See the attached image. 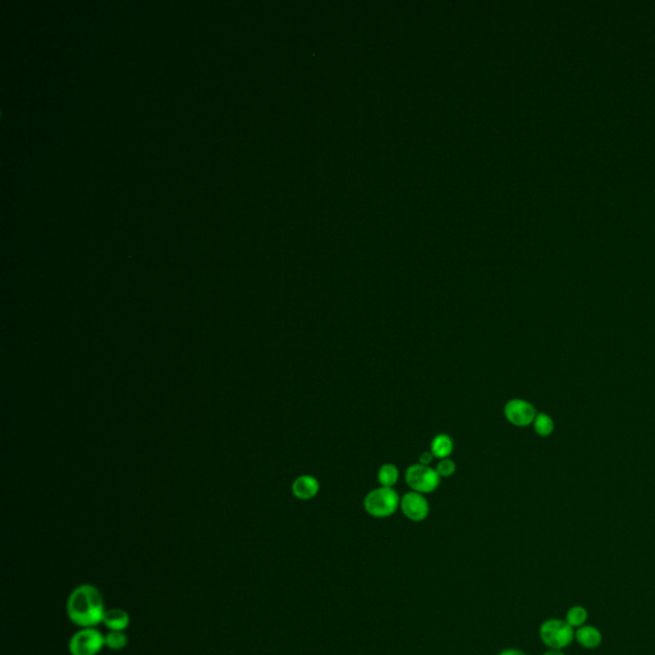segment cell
I'll return each instance as SVG.
<instances>
[{"label":"cell","instance_id":"cell-1","mask_svg":"<svg viewBox=\"0 0 655 655\" xmlns=\"http://www.w3.org/2000/svg\"><path fill=\"white\" fill-rule=\"evenodd\" d=\"M67 614L81 629L98 626L105 614L102 593L89 584L77 587L67 600Z\"/></svg>","mask_w":655,"mask_h":655},{"label":"cell","instance_id":"cell-2","mask_svg":"<svg viewBox=\"0 0 655 655\" xmlns=\"http://www.w3.org/2000/svg\"><path fill=\"white\" fill-rule=\"evenodd\" d=\"M400 495L393 488L380 486L367 493L364 499V508L373 517L385 519L396 513L400 508Z\"/></svg>","mask_w":655,"mask_h":655},{"label":"cell","instance_id":"cell-3","mask_svg":"<svg viewBox=\"0 0 655 655\" xmlns=\"http://www.w3.org/2000/svg\"><path fill=\"white\" fill-rule=\"evenodd\" d=\"M540 638L546 647L553 650H562L569 647L575 638V632L570 625L560 618H551L540 626Z\"/></svg>","mask_w":655,"mask_h":655},{"label":"cell","instance_id":"cell-4","mask_svg":"<svg viewBox=\"0 0 655 655\" xmlns=\"http://www.w3.org/2000/svg\"><path fill=\"white\" fill-rule=\"evenodd\" d=\"M405 479L409 489L420 494L433 493L441 484V477L436 470L421 463L411 465L406 470Z\"/></svg>","mask_w":655,"mask_h":655},{"label":"cell","instance_id":"cell-5","mask_svg":"<svg viewBox=\"0 0 655 655\" xmlns=\"http://www.w3.org/2000/svg\"><path fill=\"white\" fill-rule=\"evenodd\" d=\"M104 647V636L95 627H85L77 631L68 644L71 655H98Z\"/></svg>","mask_w":655,"mask_h":655},{"label":"cell","instance_id":"cell-6","mask_svg":"<svg viewBox=\"0 0 655 655\" xmlns=\"http://www.w3.org/2000/svg\"><path fill=\"white\" fill-rule=\"evenodd\" d=\"M504 416L512 425L525 427L531 425L535 420L536 412L534 406L528 400H510L504 406Z\"/></svg>","mask_w":655,"mask_h":655},{"label":"cell","instance_id":"cell-7","mask_svg":"<svg viewBox=\"0 0 655 655\" xmlns=\"http://www.w3.org/2000/svg\"><path fill=\"white\" fill-rule=\"evenodd\" d=\"M400 508L402 513L414 522H421L427 519L430 507L424 494L409 492L400 498Z\"/></svg>","mask_w":655,"mask_h":655},{"label":"cell","instance_id":"cell-8","mask_svg":"<svg viewBox=\"0 0 655 655\" xmlns=\"http://www.w3.org/2000/svg\"><path fill=\"white\" fill-rule=\"evenodd\" d=\"M319 490H320L319 480L311 475L298 477L292 484V493L301 501H310L315 498Z\"/></svg>","mask_w":655,"mask_h":655},{"label":"cell","instance_id":"cell-9","mask_svg":"<svg viewBox=\"0 0 655 655\" xmlns=\"http://www.w3.org/2000/svg\"><path fill=\"white\" fill-rule=\"evenodd\" d=\"M575 638L585 649H596L603 641V635L596 626L584 625L575 632Z\"/></svg>","mask_w":655,"mask_h":655},{"label":"cell","instance_id":"cell-10","mask_svg":"<svg viewBox=\"0 0 655 655\" xmlns=\"http://www.w3.org/2000/svg\"><path fill=\"white\" fill-rule=\"evenodd\" d=\"M129 621L131 620H129L128 613L123 611V609H120V608L105 611L104 618H102V623L111 631L126 630L128 625H129Z\"/></svg>","mask_w":655,"mask_h":655},{"label":"cell","instance_id":"cell-11","mask_svg":"<svg viewBox=\"0 0 655 655\" xmlns=\"http://www.w3.org/2000/svg\"><path fill=\"white\" fill-rule=\"evenodd\" d=\"M453 450H454L453 439L447 434L436 435L430 444V452L433 453L435 459H439V460L450 459Z\"/></svg>","mask_w":655,"mask_h":655},{"label":"cell","instance_id":"cell-12","mask_svg":"<svg viewBox=\"0 0 655 655\" xmlns=\"http://www.w3.org/2000/svg\"><path fill=\"white\" fill-rule=\"evenodd\" d=\"M400 479V471L393 463H384L378 471V481L380 486L393 488Z\"/></svg>","mask_w":655,"mask_h":655},{"label":"cell","instance_id":"cell-13","mask_svg":"<svg viewBox=\"0 0 655 655\" xmlns=\"http://www.w3.org/2000/svg\"><path fill=\"white\" fill-rule=\"evenodd\" d=\"M564 621L567 622L572 629H579L581 626H584L587 621V608H584L582 605L571 607L566 614Z\"/></svg>","mask_w":655,"mask_h":655},{"label":"cell","instance_id":"cell-14","mask_svg":"<svg viewBox=\"0 0 655 655\" xmlns=\"http://www.w3.org/2000/svg\"><path fill=\"white\" fill-rule=\"evenodd\" d=\"M533 425H534L536 434L540 435V436H549L553 433V420L548 416L546 414H537Z\"/></svg>","mask_w":655,"mask_h":655},{"label":"cell","instance_id":"cell-15","mask_svg":"<svg viewBox=\"0 0 655 655\" xmlns=\"http://www.w3.org/2000/svg\"><path fill=\"white\" fill-rule=\"evenodd\" d=\"M104 640L105 647L111 650H122L128 643L127 636L123 634V631H111L104 636Z\"/></svg>","mask_w":655,"mask_h":655},{"label":"cell","instance_id":"cell-16","mask_svg":"<svg viewBox=\"0 0 655 655\" xmlns=\"http://www.w3.org/2000/svg\"><path fill=\"white\" fill-rule=\"evenodd\" d=\"M435 470L441 477H451L456 472V462L451 459H444L438 462Z\"/></svg>","mask_w":655,"mask_h":655},{"label":"cell","instance_id":"cell-17","mask_svg":"<svg viewBox=\"0 0 655 655\" xmlns=\"http://www.w3.org/2000/svg\"><path fill=\"white\" fill-rule=\"evenodd\" d=\"M434 459L435 457L433 456V453H432V452H424V453H421V456H420V462H418V463H421V465H425V466H429V465L433 462Z\"/></svg>","mask_w":655,"mask_h":655},{"label":"cell","instance_id":"cell-18","mask_svg":"<svg viewBox=\"0 0 655 655\" xmlns=\"http://www.w3.org/2000/svg\"><path fill=\"white\" fill-rule=\"evenodd\" d=\"M498 655H526L525 653H522L521 650H517V649H507V650H503L502 653H499Z\"/></svg>","mask_w":655,"mask_h":655},{"label":"cell","instance_id":"cell-19","mask_svg":"<svg viewBox=\"0 0 655 655\" xmlns=\"http://www.w3.org/2000/svg\"><path fill=\"white\" fill-rule=\"evenodd\" d=\"M543 655H564V654L562 653L561 650H553V649H551V650H548V652H545L544 654Z\"/></svg>","mask_w":655,"mask_h":655}]
</instances>
